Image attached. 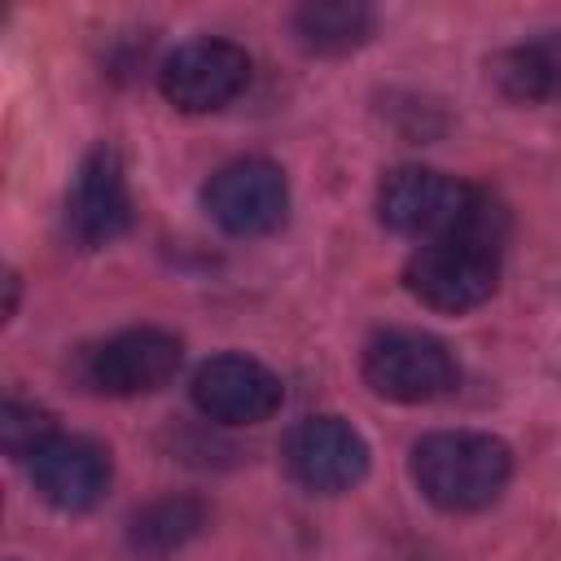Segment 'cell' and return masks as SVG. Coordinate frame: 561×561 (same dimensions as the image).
I'll return each instance as SVG.
<instances>
[{"label": "cell", "mask_w": 561, "mask_h": 561, "mask_svg": "<svg viewBox=\"0 0 561 561\" xmlns=\"http://www.w3.org/2000/svg\"><path fill=\"white\" fill-rule=\"evenodd\" d=\"M456 355L434 333L386 329L364 346V381L390 403H434L456 386Z\"/></svg>", "instance_id": "3957f363"}, {"label": "cell", "mask_w": 561, "mask_h": 561, "mask_svg": "<svg viewBox=\"0 0 561 561\" xmlns=\"http://www.w3.org/2000/svg\"><path fill=\"white\" fill-rule=\"evenodd\" d=\"M280 399V377L250 355H215L193 373V403L215 425H263Z\"/></svg>", "instance_id": "9c48e42d"}, {"label": "cell", "mask_w": 561, "mask_h": 561, "mask_svg": "<svg viewBox=\"0 0 561 561\" xmlns=\"http://www.w3.org/2000/svg\"><path fill=\"white\" fill-rule=\"evenodd\" d=\"M180 337L153 324L140 329H123L96 346L83 351V381L96 394H114V399H131V394H153L162 390L175 373H180Z\"/></svg>", "instance_id": "277c9868"}, {"label": "cell", "mask_w": 561, "mask_h": 561, "mask_svg": "<svg viewBox=\"0 0 561 561\" xmlns=\"http://www.w3.org/2000/svg\"><path fill=\"white\" fill-rule=\"evenodd\" d=\"M500 254H504V210L478 193L469 215L416 245L403 267V285L434 311H473L500 285Z\"/></svg>", "instance_id": "6da1fadb"}, {"label": "cell", "mask_w": 561, "mask_h": 561, "mask_svg": "<svg viewBox=\"0 0 561 561\" xmlns=\"http://www.w3.org/2000/svg\"><path fill=\"white\" fill-rule=\"evenodd\" d=\"M206 526V508L202 500L193 495H162L153 504H145L136 517H131V548L149 561H167L171 552H180L188 539H197Z\"/></svg>", "instance_id": "5bb4252c"}, {"label": "cell", "mask_w": 561, "mask_h": 561, "mask_svg": "<svg viewBox=\"0 0 561 561\" xmlns=\"http://www.w3.org/2000/svg\"><path fill=\"white\" fill-rule=\"evenodd\" d=\"M373 26H377V18L359 0H311L294 13L298 44L311 48V53H324V57L359 48L373 35Z\"/></svg>", "instance_id": "4fadbf2b"}, {"label": "cell", "mask_w": 561, "mask_h": 561, "mask_svg": "<svg viewBox=\"0 0 561 561\" xmlns=\"http://www.w3.org/2000/svg\"><path fill=\"white\" fill-rule=\"evenodd\" d=\"M285 473L311 495H342L368 473V443L342 416H307L285 434Z\"/></svg>", "instance_id": "5b68a950"}, {"label": "cell", "mask_w": 561, "mask_h": 561, "mask_svg": "<svg viewBox=\"0 0 561 561\" xmlns=\"http://www.w3.org/2000/svg\"><path fill=\"white\" fill-rule=\"evenodd\" d=\"M206 210L232 237H263L276 232L289 215V184L285 171L267 158H237L206 180Z\"/></svg>", "instance_id": "52a82bcc"}, {"label": "cell", "mask_w": 561, "mask_h": 561, "mask_svg": "<svg viewBox=\"0 0 561 561\" xmlns=\"http://www.w3.org/2000/svg\"><path fill=\"white\" fill-rule=\"evenodd\" d=\"M127 224H131L127 175H123L118 153L101 145L79 162V175L66 193V228L83 250H96L123 237Z\"/></svg>", "instance_id": "30bf717a"}, {"label": "cell", "mask_w": 561, "mask_h": 561, "mask_svg": "<svg viewBox=\"0 0 561 561\" xmlns=\"http://www.w3.org/2000/svg\"><path fill=\"white\" fill-rule=\"evenodd\" d=\"M412 478L430 504L443 513H478L500 500L513 478L508 443L478 430H443L425 434L412 447Z\"/></svg>", "instance_id": "7a4b0ae2"}, {"label": "cell", "mask_w": 561, "mask_h": 561, "mask_svg": "<svg viewBox=\"0 0 561 561\" xmlns=\"http://www.w3.org/2000/svg\"><path fill=\"white\" fill-rule=\"evenodd\" d=\"M250 83V57L232 39H188L158 66L162 96L184 114L224 110Z\"/></svg>", "instance_id": "ba28073f"}, {"label": "cell", "mask_w": 561, "mask_h": 561, "mask_svg": "<svg viewBox=\"0 0 561 561\" xmlns=\"http://www.w3.org/2000/svg\"><path fill=\"white\" fill-rule=\"evenodd\" d=\"M491 79L508 101H557L561 96V35L504 48L491 61Z\"/></svg>", "instance_id": "7c38bea8"}, {"label": "cell", "mask_w": 561, "mask_h": 561, "mask_svg": "<svg viewBox=\"0 0 561 561\" xmlns=\"http://www.w3.org/2000/svg\"><path fill=\"white\" fill-rule=\"evenodd\" d=\"M53 434H57V430H53V416H48L44 408H35V403H18V399L4 403V412H0V443H4L9 456L31 460Z\"/></svg>", "instance_id": "9a60e30c"}, {"label": "cell", "mask_w": 561, "mask_h": 561, "mask_svg": "<svg viewBox=\"0 0 561 561\" xmlns=\"http://www.w3.org/2000/svg\"><path fill=\"white\" fill-rule=\"evenodd\" d=\"M31 482L53 508L83 513L110 491V451L83 434H53L31 456Z\"/></svg>", "instance_id": "8fae6325"}, {"label": "cell", "mask_w": 561, "mask_h": 561, "mask_svg": "<svg viewBox=\"0 0 561 561\" xmlns=\"http://www.w3.org/2000/svg\"><path fill=\"white\" fill-rule=\"evenodd\" d=\"M473 197H478V188H469V184H460L443 171L394 167L377 188V215L390 232L430 241V237L451 232L469 215Z\"/></svg>", "instance_id": "8992f818"}]
</instances>
